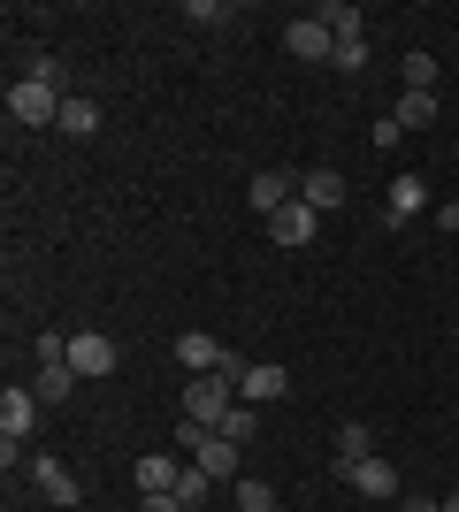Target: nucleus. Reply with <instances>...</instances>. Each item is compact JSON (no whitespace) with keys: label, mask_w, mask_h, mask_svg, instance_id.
Returning <instances> with one entry per match:
<instances>
[{"label":"nucleus","mask_w":459,"mask_h":512,"mask_svg":"<svg viewBox=\"0 0 459 512\" xmlns=\"http://www.w3.org/2000/svg\"><path fill=\"white\" fill-rule=\"evenodd\" d=\"M176 451H192V467H199V474H215V482H238V444H230L222 428L184 421V428H176Z\"/></svg>","instance_id":"nucleus-1"},{"label":"nucleus","mask_w":459,"mask_h":512,"mask_svg":"<svg viewBox=\"0 0 459 512\" xmlns=\"http://www.w3.org/2000/svg\"><path fill=\"white\" fill-rule=\"evenodd\" d=\"M238 406V375H192V390H184V421H199V428H222V413Z\"/></svg>","instance_id":"nucleus-2"},{"label":"nucleus","mask_w":459,"mask_h":512,"mask_svg":"<svg viewBox=\"0 0 459 512\" xmlns=\"http://www.w3.org/2000/svg\"><path fill=\"white\" fill-rule=\"evenodd\" d=\"M69 367H77L85 383H100V375H115V367H123V352H115L108 329H69Z\"/></svg>","instance_id":"nucleus-3"},{"label":"nucleus","mask_w":459,"mask_h":512,"mask_svg":"<svg viewBox=\"0 0 459 512\" xmlns=\"http://www.w3.org/2000/svg\"><path fill=\"white\" fill-rule=\"evenodd\" d=\"M62 100H69V92H54V85H31V77H23V85H8V115H16L23 130L62 123Z\"/></svg>","instance_id":"nucleus-4"},{"label":"nucleus","mask_w":459,"mask_h":512,"mask_svg":"<svg viewBox=\"0 0 459 512\" xmlns=\"http://www.w3.org/2000/svg\"><path fill=\"white\" fill-rule=\"evenodd\" d=\"M284 54L291 62H329V54H337V31H329L322 16H291L284 23Z\"/></svg>","instance_id":"nucleus-5"},{"label":"nucleus","mask_w":459,"mask_h":512,"mask_svg":"<svg viewBox=\"0 0 459 512\" xmlns=\"http://www.w3.org/2000/svg\"><path fill=\"white\" fill-rule=\"evenodd\" d=\"M39 406H46L39 390H16V383L0 390V444H23V436L39 428Z\"/></svg>","instance_id":"nucleus-6"},{"label":"nucleus","mask_w":459,"mask_h":512,"mask_svg":"<svg viewBox=\"0 0 459 512\" xmlns=\"http://www.w3.org/2000/svg\"><path fill=\"white\" fill-rule=\"evenodd\" d=\"M238 398H245V406H276V398H291V367L253 360V367H245V383H238Z\"/></svg>","instance_id":"nucleus-7"},{"label":"nucleus","mask_w":459,"mask_h":512,"mask_svg":"<svg viewBox=\"0 0 459 512\" xmlns=\"http://www.w3.org/2000/svg\"><path fill=\"white\" fill-rule=\"evenodd\" d=\"M414 214H429V176H398L391 184V199H383V222H391V230H406V222H414Z\"/></svg>","instance_id":"nucleus-8"},{"label":"nucleus","mask_w":459,"mask_h":512,"mask_svg":"<svg viewBox=\"0 0 459 512\" xmlns=\"http://www.w3.org/2000/svg\"><path fill=\"white\" fill-rule=\"evenodd\" d=\"M291 199H299V176H284V169H261L253 184H245V207H261V222L276 207H291Z\"/></svg>","instance_id":"nucleus-9"},{"label":"nucleus","mask_w":459,"mask_h":512,"mask_svg":"<svg viewBox=\"0 0 459 512\" xmlns=\"http://www.w3.org/2000/svg\"><path fill=\"white\" fill-rule=\"evenodd\" d=\"M345 482H352L360 497H375V505H398V497H406V490H398V467H391V459H360Z\"/></svg>","instance_id":"nucleus-10"},{"label":"nucleus","mask_w":459,"mask_h":512,"mask_svg":"<svg viewBox=\"0 0 459 512\" xmlns=\"http://www.w3.org/2000/svg\"><path fill=\"white\" fill-rule=\"evenodd\" d=\"M31 490H39L46 505H77V474H69L62 459H46V451H39V459H31Z\"/></svg>","instance_id":"nucleus-11"},{"label":"nucleus","mask_w":459,"mask_h":512,"mask_svg":"<svg viewBox=\"0 0 459 512\" xmlns=\"http://www.w3.org/2000/svg\"><path fill=\"white\" fill-rule=\"evenodd\" d=\"M314 222H322V214L306 207V199H291V207L268 214V237H276V245H306V237H314Z\"/></svg>","instance_id":"nucleus-12"},{"label":"nucleus","mask_w":459,"mask_h":512,"mask_svg":"<svg viewBox=\"0 0 459 512\" xmlns=\"http://www.w3.org/2000/svg\"><path fill=\"white\" fill-rule=\"evenodd\" d=\"M176 360L192 367V375H215V367L230 360V352H222V344L207 337V329H184V337H176Z\"/></svg>","instance_id":"nucleus-13"},{"label":"nucleus","mask_w":459,"mask_h":512,"mask_svg":"<svg viewBox=\"0 0 459 512\" xmlns=\"http://www.w3.org/2000/svg\"><path fill=\"white\" fill-rule=\"evenodd\" d=\"M360 459H375V436H368L360 421H345V428H337V459H329V467H337V482H345Z\"/></svg>","instance_id":"nucleus-14"},{"label":"nucleus","mask_w":459,"mask_h":512,"mask_svg":"<svg viewBox=\"0 0 459 512\" xmlns=\"http://www.w3.org/2000/svg\"><path fill=\"white\" fill-rule=\"evenodd\" d=\"M299 199L314 214H322V207H345V176H337V169H306L299 176Z\"/></svg>","instance_id":"nucleus-15"},{"label":"nucleus","mask_w":459,"mask_h":512,"mask_svg":"<svg viewBox=\"0 0 459 512\" xmlns=\"http://www.w3.org/2000/svg\"><path fill=\"white\" fill-rule=\"evenodd\" d=\"M77 383H85V375H77L69 360H39V383H31V390H39L46 406H62V398H77Z\"/></svg>","instance_id":"nucleus-16"},{"label":"nucleus","mask_w":459,"mask_h":512,"mask_svg":"<svg viewBox=\"0 0 459 512\" xmlns=\"http://www.w3.org/2000/svg\"><path fill=\"white\" fill-rule=\"evenodd\" d=\"M391 123H398V130H429V123H437V92H398Z\"/></svg>","instance_id":"nucleus-17"},{"label":"nucleus","mask_w":459,"mask_h":512,"mask_svg":"<svg viewBox=\"0 0 459 512\" xmlns=\"http://www.w3.org/2000/svg\"><path fill=\"white\" fill-rule=\"evenodd\" d=\"M54 130H69V138H92V130H100V100L69 92V100H62V123H54Z\"/></svg>","instance_id":"nucleus-18"},{"label":"nucleus","mask_w":459,"mask_h":512,"mask_svg":"<svg viewBox=\"0 0 459 512\" xmlns=\"http://www.w3.org/2000/svg\"><path fill=\"white\" fill-rule=\"evenodd\" d=\"M176 482H184V467H176L169 451H146V459H138V490H176Z\"/></svg>","instance_id":"nucleus-19"},{"label":"nucleus","mask_w":459,"mask_h":512,"mask_svg":"<svg viewBox=\"0 0 459 512\" xmlns=\"http://www.w3.org/2000/svg\"><path fill=\"white\" fill-rule=\"evenodd\" d=\"M314 16H322L329 31H337V39H368V16H360L352 0H329V8H314Z\"/></svg>","instance_id":"nucleus-20"},{"label":"nucleus","mask_w":459,"mask_h":512,"mask_svg":"<svg viewBox=\"0 0 459 512\" xmlns=\"http://www.w3.org/2000/svg\"><path fill=\"white\" fill-rule=\"evenodd\" d=\"M398 77H406V92H437V54H406Z\"/></svg>","instance_id":"nucleus-21"},{"label":"nucleus","mask_w":459,"mask_h":512,"mask_svg":"<svg viewBox=\"0 0 459 512\" xmlns=\"http://www.w3.org/2000/svg\"><path fill=\"white\" fill-rule=\"evenodd\" d=\"M176 497H184V512H207V497H215V474L184 467V482H176Z\"/></svg>","instance_id":"nucleus-22"},{"label":"nucleus","mask_w":459,"mask_h":512,"mask_svg":"<svg viewBox=\"0 0 459 512\" xmlns=\"http://www.w3.org/2000/svg\"><path fill=\"white\" fill-rule=\"evenodd\" d=\"M31 85H54V92H69V69H62V54H31V69H23Z\"/></svg>","instance_id":"nucleus-23"},{"label":"nucleus","mask_w":459,"mask_h":512,"mask_svg":"<svg viewBox=\"0 0 459 512\" xmlns=\"http://www.w3.org/2000/svg\"><path fill=\"white\" fill-rule=\"evenodd\" d=\"M253 428H261V421H253V406H245V398H238V406H230V413H222V436H230V444H253Z\"/></svg>","instance_id":"nucleus-24"},{"label":"nucleus","mask_w":459,"mask_h":512,"mask_svg":"<svg viewBox=\"0 0 459 512\" xmlns=\"http://www.w3.org/2000/svg\"><path fill=\"white\" fill-rule=\"evenodd\" d=\"M238 512H276V490L268 482H238Z\"/></svg>","instance_id":"nucleus-25"},{"label":"nucleus","mask_w":459,"mask_h":512,"mask_svg":"<svg viewBox=\"0 0 459 512\" xmlns=\"http://www.w3.org/2000/svg\"><path fill=\"white\" fill-rule=\"evenodd\" d=\"M329 62L345 69V77H352V69H368V39H337V54H329Z\"/></svg>","instance_id":"nucleus-26"},{"label":"nucleus","mask_w":459,"mask_h":512,"mask_svg":"<svg viewBox=\"0 0 459 512\" xmlns=\"http://www.w3.org/2000/svg\"><path fill=\"white\" fill-rule=\"evenodd\" d=\"M138 512H184V497L176 490H138Z\"/></svg>","instance_id":"nucleus-27"},{"label":"nucleus","mask_w":459,"mask_h":512,"mask_svg":"<svg viewBox=\"0 0 459 512\" xmlns=\"http://www.w3.org/2000/svg\"><path fill=\"white\" fill-rule=\"evenodd\" d=\"M184 16H192V23H222V16H230V0H192Z\"/></svg>","instance_id":"nucleus-28"},{"label":"nucleus","mask_w":459,"mask_h":512,"mask_svg":"<svg viewBox=\"0 0 459 512\" xmlns=\"http://www.w3.org/2000/svg\"><path fill=\"white\" fill-rule=\"evenodd\" d=\"M398 512H444L437 497H398Z\"/></svg>","instance_id":"nucleus-29"},{"label":"nucleus","mask_w":459,"mask_h":512,"mask_svg":"<svg viewBox=\"0 0 459 512\" xmlns=\"http://www.w3.org/2000/svg\"><path fill=\"white\" fill-rule=\"evenodd\" d=\"M437 222H444V230L459 237V199H444V207H437Z\"/></svg>","instance_id":"nucleus-30"},{"label":"nucleus","mask_w":459,"mask_h":512,"mask_svg":"<svg viewBox=\"0 0 459 512\" xmlns=\"http://www.w3.org/2000/svg\"><path fill=\"white\" fill-rule=\"evenodd\" d=\"M444 512H459V490H452V497H444Z\"/></svg>","instance_id":"nucleus-31"}]
</instances>
